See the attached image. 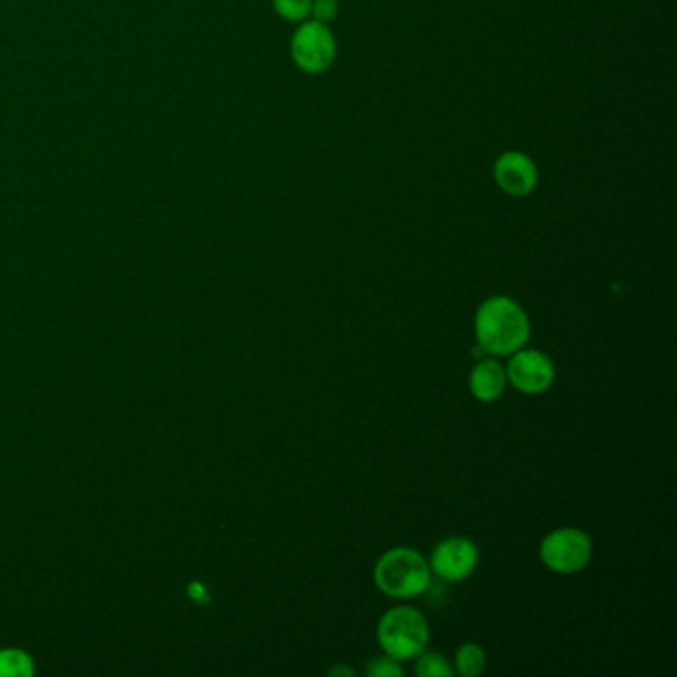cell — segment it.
<instances>
[{"label":"cell","instance_id":"obj_1","mask_svg":"<svg viewBox=\"0 0 677 677\" xmlns=\"http://www.w3.org/2000/svg\"><path fill=\"white\" fill-rule=\"evenodd\" d=\"M478 346L491 356H511L525 348L531 322L523 306L509 296H491L475 315Z\"/></svg>","mask_w":677,"mask_h":677},{"label":"cell","instance_id":"obj_2","mask_svg":"<svg viewBox=\"0 0 677 677\" xmlns=\"http://www.w3.org/2000/svg\"><path fill=\"white\" fill-rule=\"evenodd\" d=\"M376 586L390 598L408 601L430 588L431 568L423 554L410 546H396L380 556L373 568Z\"/></svg>","mask_w":677,"mask_h":677},{"label":"cell","instance_id":"obj_3","mask_svg":"<svg viewBox=\"0 0 677 677\" xmlns=\"http://www.w3.org/2000/svg\"><path fill=\"white\" fill-rule=\"evenodd\" d=\"M378 642L390 658L398 661L416 659L430 642V626L420 611L398 606L383 614L378 624Z\"/></svg>","mask_w":677,"mask_h":677},{"label":"cell","instance_id":"obj_4","mask_svg":"<svg viewBox=\"0 0 677 677\" xmlns=\"http://www.w3.org/2000/svg\"><path fill=\"white\" fill-rule=\"evenodd\" d=\"M592 558V541L581 529L564 526L546 534L541 543V561L548 571L576 574L584 571Z\"/></svg>","mask_w":677,"mask_h":677},{"label":"cell","instance_id":"obj_5","mask_svg":"<svg viewBox=\"0 0 677 677\" xmlns=\"http://www.w3.org/2000/svg\"><path fill=\"white\" fill-rule=\"evenodd\" d=\"M506 380L526 396H538L554 382V363L541 350H516L505 368Z\"/></svg>","mask_w":677,"mask_h":677},{"label":"cell","instance_id":"obj_6","mask_svg":"<svg viewBox=\"0 0 677 677\" xmlns=\"http://www.w3.org/2000/svg\"><path fill=\"white\" fill-rule=\"evenodd\" d=\"M336 42L322 22H308L293 39V58L298 68L310 74H320L335 62Z\"/></svg>","mask_w":677,"mask_h":677},{"label":"cell","instance_id":"obj_7","mask_svg":"<svg viewBox=\"0 0 677 677\" xmlns=\"http://www.w3.org/2000/svg\"><path fill=\"white\" fill-rule=\"evenodd\" d=\"M478 563V544L465 536H449L433 548L430 568L441 581L461 582L473 574Z\"/></svg>","mask_w":677,"mask_h":677},{"label":"cell","instance_id":"obj_8","mask_svg":"<svg viewBox=\"0 0 677 677\" xmlns=\"http://www.w3.org/2000/svg\"><path fill=\"white\" fill-rule=\"evenodd\" d=\"M495 179L503 192L513 197H525L536 187L538 173L525 153L509 152L499 157Z\"/></svg>","mask_w":677,"mask_h":677},{"label":"cell","instance_id":"obj_9","mask_svg":"<svg viewBox=\"0 0 677 677\" xmlns=\"http://www.w3.org/2000/svg\"><path fill=\"white\" fill-rule=\"evenodd\" d=\"M469 388L479 401H495L505 393V366L493 358H481L469 376Z\"/></svg>","mask_w":677,"mask_h":677},{"label":"cell","instance_id":"obj_10","mask_svg":"<svg viewBox=\"0 0 677 677\" xmlns=\"http://www.w3.org/2000/svg\"><path fill=\"white\" fill-rule=\"evenodd\" d=\"M486 666L485 649L475 642H468L455 654V668L463 677H478Z\"/></svg>","mask_w":677,"mask_h":677},{"label":"cell","instance_id":"obj_11","mask_svg":"<svg viewBox=\"0 0 677 677\" xmlns=\"http://www.w3.org/2000/svg\"><path fill=\"white\" fill-rule=\"evenodd\" d=\"M416 661V674L420 677H451L453 676V666L449 664L445 656H441L438 652H421Z\"/></svg>","mask_w":677,"mask_h":677},{"label":"cell","instance_id":"obj_12","mask_svg":"<svg viewBox=\"0 0 677 677\" xmlns=\"http://www.w3.org/2000/svg\"><path fill=\"white\" fill-rule=\"evenodd\" d=\"M275 9L283 19L305 20L312 9V0H275Z\"/></svg>","mask_w":677,"mask_h":677},{"label":"cell","instance_id":"obj_13","mask_svg":"<svg viewBox=\"0 0 677 677\" xmlns=\"http://www.w3.org/2000/svg\"><path fill=\"white\" fill-rule=\"evenodd\" d=\"M366 674L370 677H400L403 674L400 661L398 659L390 658V656H382V658H376L368 664Z\"/></svg>","mask_w":677,"mask_h":677},{"label":"cell","instance_id":"obj_14","mask_svg":"<svg viewBox=\"0 0 677 677\" xmlns=\"http://www.w3.org/2000/svg\"><path fill=\"white\" fill-rule=\"evenodd\" d=\"M310 12L315 14L316 22H330L338 14V2L336 0H315Z\"/></svg>","mask_w":677,"mask_h":677},{"label":"cell","instance_id":"obj_15","mask_svg":"<svg viewBox=\"0 0 677 677\" xmlns=\"http://www.w3.org/2000/svg\"><path fill=\"white\" fill-rule=\"evenodd\" d=\"M328 676H353V671L352 669L343 668V666H338V668L330 669Z\"/></svg>","mask_w":677,"mask_h":677}]
</instances>
